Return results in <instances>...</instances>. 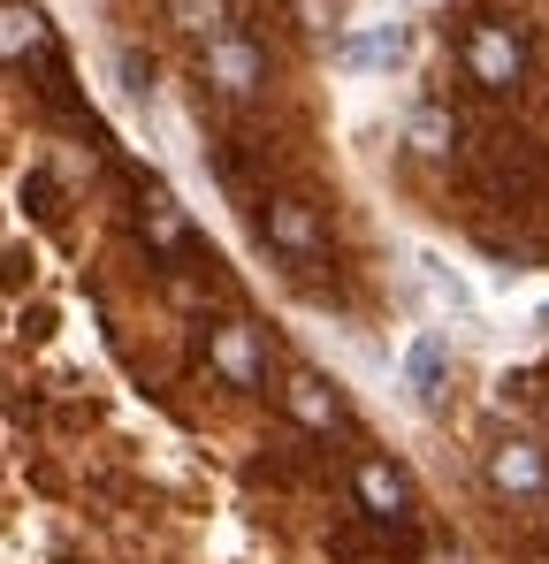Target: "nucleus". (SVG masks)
<instances>
[{"instance_id": "obj_13", "label": "nucleus", "mask_w": 549, "mask_h": 564, "mask_svg": "<svg viewBox=\"0 0 549 564\" xmlns=\"http://www.w3.org/2000/svg\"><path fill=\"white\" fill-rule=\"evenodd\" d=\"M420 268H428V290H435V297H443L451 313H473V290H465V282H458L443 260H420Z\"/></svg>"}, {"instance_id": "obj_16", "label": "nucleus", "mask_w": 549, "mask_h": 564, "mask_svg": "<svg viewBox=\"0 0 549 564\" xmlns=\"http://www.w3.org/2000/svg\"><path fill=\"white\" fill-rule=\"evenodd\" d=\"M535 328H549V305H542V313H535Z\"/></svg>"}, {"instance_id": "obj_6", "label": "nucleus", "mask_w": 549, "mask_h": 564, "mask_svg": "<svg viewBox=\"0 0 549 564\" xmlns=\"http://www.w3.org/2000/svg\"><path fill=\"white\" fill-rule=\"evenodd\" d=\"M282 397H290V420H298V427H321V435H329V427L344 420V404L329 397V381H313V375H298Z\"/></svg>"}, {"instance_id": "obj_14", "label": "nucleus", "mask_w": 549, "mask_h": 564, "mask_svg": "<svg viewBox=\"0 0 549 564\" xmlns=\"http://www.w3.org/2000/svg\"><path fill=\"white\" fill-rule=\"evenodd\" d=\"M153 245H169V252L183 245V214L176 206H153Z\"/></svg>"}, {"instance_id": "obj_4", "label": "nucleus", "mask_w": 549, "mask_h": 564, "mask_svg": "<svg viewBox=\"0 0 549 564\" xmlns=\"http://www.w3.org/2000/svg\"><path fill=\"white\" fill-rule=\"evenodd\" d=\"M268 237L282 245V252H298V260L321 252V221H313L305 198H274V206H268Z\"/></svg>"}, {"instance_id": "obj_5", "label": "nucleus", "mask_w": 549, "mask_h": 564, "mask_svg": "<svg viewBox=\"0 0 549 564\" xmlns=\"http://www.w3.org/2000/svg\"><path fill=\"white\" fill-rule=\"evenodd\" d=\"M405 54H412L405 23H381V31H359V39H344V69H397Z\"/></svg>"}, {"instance_id": "obj_9", "label": "nucleus", "mask_w": 549, "mask_h": 564, "mask_svg": "<svg viewBox=\"0 0 549 564\" xmlns=\"http://www.w3.org/2000/svg\"><path fill=\"white\" fill-rule=\"evenodd\" d=\"M359 503L374 519H397V511H405V480L389 466H359Z\"/></svg>"}, {"instance_id": "obj_11", "label": "nucleus", "mask_w": 549, "mask_h": 564, "mask_svg": "<svg viewBox=\"0 0 549 564\" xmlns=\"http://www.w3.org/2000/svg\"><path fill=\"white\" fill-rule=\"evenodd\" d=\"M169 8H176L183 31H198V39H222V23H229V8H222V0H169Z\"/></svg>"}, {"instance_id": "obj_3", "label": "nucleus", "mask_w": 549, "mask_h": 564, "mask_svg": "<svg viewBox=\"0 0 549 564\" xmlns=\"http://www.w3.org/2000/svg\"><path fill=\"white\" fill-rule=\"evenodd\" d=\"M488 480H496L504 496H542L549 466H542V451H535V443H504V451L488 458Z\"/></svg>"}, {"instance_id": "obj_17", "label": "nucleus", "mask_w": 549, "mask_h": 564, "mask_svg": "<svg viewBox=\"0 0 549 564\" xmlns=\"http://www.w3.org/2000/svg\"><path fill=\"white\" fill-rule=\"evenodd\" d=\"M428 564H458V557H428Z\"/></svg>"}, {"instance_id": "obj_1", "label": "nucleus", "mask_w": 549, "mask_h": 564, "mask_svg": "<svg viewBox=\"0 0 549 564\" xmlns=\"http://www.w3.org/2000/svg\"><path fill=\"white\" fill-rule=\"evenodd\" d=\"M465 62H473V77H481V85H496V93H504V85H519L527 46H519L504 23H481V31H473V46H465Z\"/></svg>"}, {"instance_id": "obj_8", "label": "nucleus", "mask_w": 549, "mask_h": 564, "mask_svg": "<svg viewBox=\"0 0 549 564\" xmlns=\"http://www.w3.org/2000/svg\"><path fill=\"white\" fill-rule=\"evenodd\" d=\"M405 381H412V404H435V397H443V344H435V336H420V344L405 351Z\"/></svg>"}, {"instance_id": "obj_2", "label": "nucleus", "mask_w": 549, "mask_h": 564, "mask_svg": "<svg viewBox=\"0 0 549 564\" xmlns=\"http://www.w3.org/2000/svg\"><path fill=\"white\" fill-rule=\"evenodd\" d=\"M268 77V62H260V46H245V39H206V85H222L229 99H245L252 85Z\"/></svg>"}, {"instance_id": "obj_15", "label": "nucleus", "mask_w": 549, "mask_h": 564, "mask_svg": "<svg viewBox=\"0 0 549 564\" xmlns=\"http://www.w3.org/2000/svg\"><path fill=\"white\" fill-rule=\"evenodd\" d=\"M298 15H305L313 31H329V0H298Z\"/></svg>"}, {"instance_id": "obj_12", "label": "nucleus", "mask_w": 549, "mask_h": 564, "mask_svg": "<svg viewBox=\"0 0 549 564\" xmlns=\"http://www.w3.org/2000/svg\"><path fill=\"white\" fill-rule=\"evenodd\" d=\"M412 153H451V115L443 107H420L412 115Z\"/></svg>"}, {"instance_id": "obj_10", "label": "nucleus", "mask_w": 549, "mask_h": 564, "mask_svg": "<svg viewBox=\"0 0 549 564\" xmlns=\"http://www.w3.org/2000/svg\"><path fill=\"white\" fill-rule=\"evenodd\" d=\"M31 46H39V15L23 0H0V62L8 54H31Z\"/></svg>"}, {"instance_id": "obj_7", "label": "nucleus", "mask_w": 549, "mask_h": 564, "mask_svg": "<svg viewBox=\"0 0 549 564\" xmlns=\"http://www.w3.org/2000/svg\"><path fill=\"white\" fill-rule=\"evenodd\" d=\"M214 367L237 381V389H252V381H260V336H252V328H222V336H214Z\"/></svg>"}]
</instances>
